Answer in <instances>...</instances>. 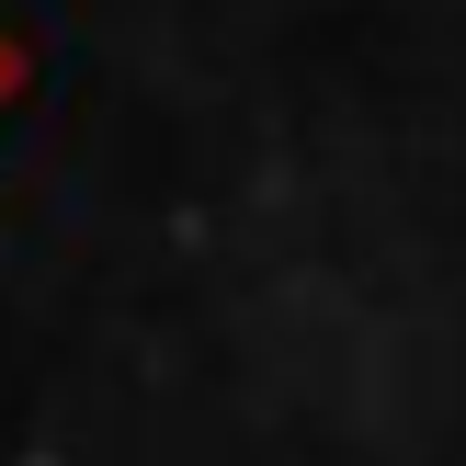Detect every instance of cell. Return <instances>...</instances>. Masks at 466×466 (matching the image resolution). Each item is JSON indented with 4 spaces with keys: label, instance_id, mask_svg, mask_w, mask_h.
<instances>
[{
    "label": "cell",
    "instance_id": "obj_1",
    "mask_svg": "<svg viewBox=\"0 0 466 466\" xmlns=\"http://www.w3.org/2000/svg\"><path fill=\"white\" fill-rule=\"evenodd\" d=\"M23 80H35V57H23V35H12V23H0V114L23 103Z\"/></svg>",
    "mask_w": 466,
    "mask_h": 466
}]
</instances>
